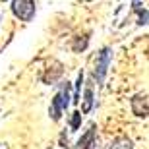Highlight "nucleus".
Listing matches in <instances>:
<instances>
[{"label": "nucleus", "instance_id": "obj_1", "mask_svg": "<svg viewBox=\"0 0 149 149\" xmlns=\"http://www.w3.org/2000/svg\"><path fill=\"white\" fill-rule=\"evenodd\" d=\"M68 105H70V83L64 81L60 85V89H58V93L54 95L52 103H50V109H49L50 118L52 120H60L62 112L68 109Z\"/></svg>", "mask_w": 149, "mask_h": 149}, {"label": "nucleus", "instance_id": "obj_2", "mask_svg": "<svg viewBox=\"0 0 149 149\" xmlns=\"http://www.w3.org/2000/svg\"><path fill=\"white\" fill-rule=\"evenodd\" d=\"M111 60H112V50L109 49V47H105V49H103L99 54H97V60H95L93 77H95V81L99 83V85L105 81L107 72H109V66H111Z\"/></svg>", "mask_w": 149, "mask_h": 149}, {"label": "nucleus", "instance_id": "obj_3", "mask_svg": "<svg viewBox=\"0 0 149 149\" xmlns=\"http://www.w3.org/2000/svg\"><path fill=\"white\" fill-rule=\"evenodd\" d=\"M12 12L22 22H31L35 17V0H12Z\"/></svg>", "mask_w": 149, "mask_h": 149}, {"label": "nucleus", "instance_id": "obj_4", "mask_svg": "<svg viewBox=\"0 0 149 149\" xmlns=\"http://www.w3.org/2000/svg\"><path fill=\"white\" fill-rule=\"evenodd\" d=\"M132 112L136 116H149V95H136L134 97Z\"/></svg>", "mask_w": 149, "mask_h": 149}, {"label": "nucleus", "instance_id": "obj_5", "mask_svg": "<svg viewBox=\"0 0 149 149\" xmlns=\"http://www.w3.org/2000/svg\"><path fill=\"white\" fill-rule=\"evenodd\" d=\"M95 134H97V130H95V124H91V126H89V130L83 134L81 138H79L76 149H89V147H93V145H95Z\"/></svg>", "mask_w": 149, "mask_h": 149}, {"label": "nucleus", "instance_id": "obj_6", "mask_svg": "<svg viewBox=\"0 0 149 149\" xmlns=\"http://www.w3.org/2000/svg\"><path fill=\"white\" fill-rule=\"evenodd\" d=\"M91 109H93V89H91V85H87V87H85V93H83V107H81V112H83V114H87Z\"/></svg>", "mask_w": 149, "mask_h": 149}, {"label": "nucleus", "instance_id": "obj_7", "mask_svg": "<svg viewBox=\"0 0 149 149\" xmlns=\"http://www.w3.org/2000/svg\"><path fill=\"white\" fill-rule=\"evenodd\" d=\"M109 149H134V143L128 138H116L114 141L109 145Z\"/></svg>", "mask_w": 149, "mask_h": 149}, {"label": "nucleus", "instance_id": "obj_8", "mask_svg": "<svg viewBox=\"0 0 149 149\" xmlns=\"http://www.w3.org/2000/svg\"><path fill=\"white\" fill-rule=\"evenodd\" d=\"M134 10L138 12L139 14V25H143V23H147L149 22V12L147 10H141V8H139V0H134Z\"/></svg>", "mask_w": 149, "mask_h": 149}, {"label": "nucleus", "instance_id": "obj_9", "mask_svg": "<svg viewBox=\"0 0 149 149\" xmlns=\"http://www.w3.org/2000/svg\"><path fill=\"white\" fill-rule=\"evenodd\" d=\"M81 83H83V72H79L76 83V93H74V103H79V93H81Z\"/></svg>", "mask_w": 149, "mask_h": 149}, {"label": "nucleus", "instance_id": "obj_10", "mask_svg": "<svg viewBox=\"0 0 149 149\" xmlns=\"http://www.w3.org/2000/svg\"><path fill=\"white\" fill-rule=\"evenodd\" d=\"M79 120H81V112H74L72 114V130H77L79 128Z\"/></svg>", "mask_w": 149, "mask_h": 149}, {"label": "nucleus", "instance_id": "obj_11", "mask_svg": "<svg viewBox=\"0 0 149 149\" xmlns=\"http://www.w3.org/2000/svg\"><path fill=\"white\" fill-rule=\"evenodd\" d=\"M85 2H91V0H85Z\"/></svg>", "mask_w": 149, "mask_h": 149}, {"label": "nucleus", "instance_id": "obj_12", "mask_svg": "<svg viewBox=\"0 0 149 149\" xmlns=\"http://www.w3.org/2000/svg\"><path fill=\"white\" fill-rule=\"evenodd\" d=\"M2 2H6V0H2Z\"/></svg>", "mask_w": 149, "mask_h": 149}]
</instances>
